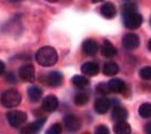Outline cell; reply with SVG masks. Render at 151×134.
Returning <instances> with one entry per match:
<instances>
[{"mask_svg":"<svg viewBox=\"0 0 151 134\" xmlns=\"http://www.w3.org/2000/svg\"><path fill=\"white\" fill-rule=\"evenodd\" d=\"M150 25H151V18H150Z\"/></svg>","mask_w":151,"mask_h":134,"instance_id":"cell-36","label":"cell"},{"mask_svg":"<svg viewBox=\"0 0 151 134\" xmlns=\"http://www.w3.org/2000/svg\"><path fill=\"white\" fill-rule=\"evenodd\" d=\"M64 125L68 131L76 132L81 128V120L75 115H66L64 117Z\"/></svg>","mask_w":151,"mask_h":134,"instance_id":"cell-7","label":"cell"},{"mask_svg":"<svg viewBox=\"0 0 151 134\" xmlns=\"http://www.w3.org/2000/svg\"><path fill=\"white\" fill-rule=\"evenodd\" d=\"M47 1H49V2H56L58 0H47Z\"/></svg>","mask_w":151,"mask_h":134,"instance_id":"cell-33","label":"cell"},{"mask_svg":"<svg viewBox=\"0 0 151 134\" xmlns=\"http://www.w3.org/2000/svg\"><path fill=\"white\" fill-rule=\"evenodd\" d=\"M111 106L110 100L106 97H101L98 98L97 100L95 101L94 103V109L95 112L98 114H106L109 111Z\"/></svg>","mask_w":151,"mask_h":134,"instance_id":"cell-9","label":"cell"},{"mask_svg":"<svg viewBox=\"0 0 151 134\" xmlns=\"http://www.w3.org/2000/svg\"><path fill=\"white\" fill-rule=\"evenodd\" d=\"M6 79H8L10 83H14V82H15V77L13 76L12 73H9V74L6 75Z\"/></svg>","mask_w":151,"mask_h":134,"instance_id":"cell-30","label":"cell"},{"mask_svg":"<svg viewBox=\"0 0 151 134\" xmlns=\"http://www.w3.org/2000/svg\"><path fill=\"white\" fill-rule=\"evenodd\" d=\"M63 1H68V0H63Z\"/></svg>","mask_w":151,"mask_h":134,"instance_id":"cell-35","label":"cell"},{"mask_svg":"<svg viewBox=\"0 0 151 134\" xmlns=\"http://www.w3.org/2000/svg\"><path fill=\"white\" fill-rule=\"evenodd\" d=\"M145 132L148 134H151V121H149L148 123L145 125Z\"/></svg>","mask_w":151,"mask_h":134,"instance_id":"cell-29","label":"cell"},{"mask_svg":"<svg viewBox=\"0 0 151 134\" xmlns=\"http://www.w3.org/2000/svg\"><path fill=\"white\" fill-rule=\"evenodd\" d=\"M44 122H45V118L38 119L36 121L29 123L28 125H26L25 128H23L22 133H37V132L43 127Z\"/></svg>","mask_w":151,"mask_h":134,"instance_id":"cell-16","label":"cell"},{"mask_svg":"<svg viewBox=\"0 0 151 134\" xmlns=\"http://www.w3.org/2000/svg\"><path fill=\"white\" fill-rule=\"evenodd\" d=\"M57 107H58V99L54 94L47 96L42 101V109H43L44 112L52 113L54 111H56Z\"/></svg>","mask_w":151,"mask_h":134,"instance_id":"cell-8","label":"cell"},{"mask_svg":"<svg viewBox=\"0 0 151 134\" xmlns=\"http://www.w3.org/2000/svg\"><path fill=\"white\" fill-rule=\"evenodd\" d=\"M139 43H140L139 37L135 33H126L122 39L123 46L127 50H136L139 46Z\"/></svg>","mask_w":151,"mask_h":134,"instance_id":"cell-6","label":"cell"},{"mask_svg":"<svg viewBox=\"0 0 151 134\" xmlns=\"http://www.w3.org/2000/svg\"><path fill=\"white\" fill-rule=\"evenodd\" d=\"M103 72L107 76H113V75H116L119 72V66L116 62H113V61L106 62L104 65V68H103Z\"/></svg>","mask_w":151,"mask_h":134,"instance_id":"cell-19","label":"cell"},{"mask_svg":"<svg viewBox=\"0 0 151 134\" xmlns=\"http://www.w3.org/2000/svg\"><path fill=\"white\" fill-rule=\"evenodd\" d=\"M57 52L51 46H43L36 53V61L42 67H52L57 62Z\"/></svg>","mask_w":151,"mask_h":134,"instance_id":"cell-1","label":"cell"},{"mask_svg":"<svg viewBox=\"0 0 151 134\" xmlns=\"http://www.w3.org/2000/svg\"><path fill=\"white\" fill-rule=\"evenodd\" d=\"M6 119L11 127L13 128H19L24 125L27 120V114L22 111H12L6 114Z\"/></svg>","mask_w":151,"mask_h":134,"instance_id":"cell-4","label":"cell"},{"mask_svg":"<svg viewBox=\"0 0 151 134\" xmlns=\"http://www.w3.org/2000/svg\"><path fill=\"white\" fill-rule=\"evenodd\" d=\"M45 81H47V84L50 86H53V87L60 86L63 83V74L58 71H52L47 75Z\"/></svg>","mask_w":151,"mask_h":134,"instance_id":"cell-11","label":"cell"},{"mask_svg":"<svg viewBox=\"0 0 151 134\" xmlns=\"http://www.w3.org/2000/svg\"><path fill=\"white\" fill-rule=\"evenodd\" d=\"M139 75L145 81H151V67H145L139 71Z\"/></svg>","mask_w":151,"mask_h":134,"instance_id":"cell-24","label":"cell"},{"mask_svg":"<svg viewBox=\"0 0 151 134\" xmlns=\"http://www.w3.org/2000/svg\"><path fill=\"white\" fill-rule=\"evenodd\" d=\"M73 101L79 106L84 105V104H86L88 102V94H85V92H79V94H77L75 96Z\"/></svg>","mask_w":151,"mask_h":134,"instance_id":"cell-23","label":"cell"},{"mask_svg":"<svg viewBox=\"0 0 151 134\" xmlns=\"http://www.w3.org/2000/svg\"><path fill=\"white\" fill-rule=\"evenodd\" d=\"M95 133L96 134H108L109 133V129L106 125H98L97 128L95 129Z\"/></svg>","mask_w":151,"mask_h":134,"instance_id":"cell-27","label":"cell"},{"mask_svg":"<svg viewBox=\"0 0 151 134\" xmlns=\"http://www.w3.org/2000/svg\"><path fill=\"white\" fill-rule=\"evenodd\" d=\"M113 131L116 134H129L132 129H131V125L124 120V121L116 122V125L113 127Z\"/></svg>","mask_w":151,"mask_h":134,"instance_id":"cell-18","label":"cell"},{"mask_svg":"<svg viewBox=\"0 0 151 134\" xmlns=\"http://www.w3.org/2000/svg\"><path fill=\"white\" fill-rule=\"evenodd\" d=\"M101 54L106 58H112L116 55V47L111 44V42H109L108 40H105L103 47H101Z\"/></svg>","mask_w":151,"mask_h":134,"instance_id":"cell-17","label":"cell"},{"mask_svg":"<svg viewBox=\"0 0 151 134\" xmlns=\"http://www.w3.org/2000/svg\"><path fill=\"white\" fill-rule=\"evenodd\" d=\"M73 84L75 85L76 87L79 88V89H83L88 85V79L85 76H82V75H75L71 79Z\"/></svg>","mask_w":151,"mask_h":134,"instance_id":"cell-21","label":"cell"},{"mask_svg":"<svg viewBox=\"0 0 151 134\" xmlns=\"http://www.w3.org/2000/svg\"><path fill=\"white\" fill-rule=\"evenodd\" d=\"M60 132H62V127H60V123H55L47 130V134H60Z\"/></svg>","mask_w":151,"mask_h":134,"instance_id":"cell-26","label":"cell"},{"mask_svg":"<svg viewBox=\"0 0 151 134\" xmlns=\"http://www.w3.org/2000/svg\"><path fill=\"white\" fill-rule=\"evenodd\" d=\"M127 116H129V113L124 107L120 105H116L114 108H113L112 113H111V118H112L113 121H124L127 119Z\"/></svg>","mask_w":151,"mask_h":134,"instance_id":"cell-13","label":"cell"},{"mask_svg":"<svg viewBox=\"0 0 151 134\" xmlns=\"http://www.w3.org/2000/svg\"><path fill=\"white\" fill-rule=\"evenodd\" d=\"M82 50L85 55L88 56H94L98 50V44L97 42L93 39H88L85 40L82 44Z\"/></svg>","mask_w":151,"mask_h":134,"instance_id":"cell-10","label":"cell"},{"mask_svg":"<svg viewBox=\"0 0 151 134\" xmlns=\"http://www.w3.org/2000/svg\"><path fill=\"white\" fill-rule=\"evenodd\" d=\"M108 86H109V89H110L111 92H114V94H120V92H123L124 89H125V83L120 79V78H112L108 82Z\"/></svg>","mask_w":151,"mask_h":134,"instance_id":"cell-15","label":"cell"},{"mask_svg":"<svg viewBox=\"0 0 151 134\" xmlns=\"http://www.w3.org/2000/svg\"><path fill=\"white\" fill-rule=\"evenodd\" d=\"M148 50L151 52V39L149 40V42H148Z\"/></svg>","mask_w":151,"mask_h":134,"instance_id":"cell-31","label":"cell"},{"mask_svg":"<svg viewBox=\"0 0 151 134\" xmlns=\"http://www.w3.org/2000/svg\"><path fill=\"white\" fill-rule=\"evenodd\" d=\"M27 94H28L29 100L34 103L38 102L41 99V97H42V90L39 87H37V86H32V87L28 88V92Z\"/></svg>","mask_w":151,"mask_h":134,"instance_id":"cell-20","label":"cell"},{"mask_svg":"<svg viewBox=\"0 0 151 134\" xmlns=\"http://www.w3.org/2000/svg\"><path fill=\"white\" fill-rule=\"evenodd\" d=\"M101 13L105 18L111 19L116 16V9L112 2H105L101 8Z\"/></svg>","mask_w":151,"mask_h":134,"instance_id":"cell-14","label":"cell"},{"mask_svg":"<svg viewBox=\"0 0 151 134\" xmlns=\"http://www.w3.org/2000/svg\"><path fill=\"white\" fill-rule=\"evenodd\" d=\"M19 75L21 79L24 82H28V83H32L35 82V67L30 65V63H27V65H24L19 68Z\"/></svg>","mask_w":151,"mask_h":134,"instance_id":"cell-5","label":"cell"},{"mask_svg":"<svg viewBox=\"0 0 151 134\" xmlns=\"http://www.w3.org/2000/svg\"><path fill=\"white\" fill-rule=\"evenodd\" d=\"M138 114L142 118H150L151 117V104L150 103H142L139 106Z\"/></svg>","mask_w":151,"mask_h":134,"instance_id":"cell-22","label":"cell"},{"mask_svg":"<svg viewBox=\"0 0 151 134\" xmlns=\"http://www.w3.org/2000/svg\"><path fill=\"white\" fill-rule=\"evenodd\" d=\"M81 71L83 74L88 75V76H95V75L98 74L99 72V67L96 62H93V61H88V62H84L81 67Z\"/></svg>","mask_w":151,"mask_h":134,"instance_id":"cell-12","label":"cell"},{"mask_svg":"<svg viewBox=\"0 0 151 134\" xmlns=\"http://www.w3.org/2000/svg\"><path fill=\"white\" fill-rule=\"evenodd\" d=\"M123 22L127 29H137L142 24V16L137 11H129L123 13Z\"/></svg>","mask_w":151,"mask_h":134,"instance_id":"cell-3","label":"cell"},{"mask_svg":"<svg viewBox=\"0 0 151 134\" xmlns=\"http://www.w3.org/2000/svg\"><path fill=\"white\" fill-rule=\"evenodd\" d=\"M10 1H12V2H19L21 0H10Z\"/></svg>","mask_w":151,"mask_h":134,"instance_id":"cell-34","label":"cell"},{"mask_svg":"<svg viewBox=\"0 0 151 134\" xmlns=\"http://www.w3.org/2000/svg\"><path fill=\"white\" fill-rule=\"evenodd\" d=\"M96 91L101 94H108L109 92H111L110 89H109V86H108V84H106V83L98 84L97 86H96Z\"/></svg>","mask_w":151,"mask_h":134,"instance_id":"cell-25","label":"cell"},{"mask_svg":"<svg viewBox=\"0 0 151 134\" xmlns=\"http://www.w3.org/2000/svg\"><path fill=\"white\" fill-rule=\"evenodd\" d=\"M21 101H22V96L15 89H9V90L4 91L0 99L2 106L6 108L15 107L21 103Z\"/></svg>","mask_w":151,"mask_h":134,"instance_id":"cell-2","label":"cell"},{"mask_svg":"<svg viewBox=\"0 0 151 134\" xmlns=\"http://www.w3.org/2000/svg\"><path fill=\"white\" fill-rule=\"evenodd\" d=\"M6 71V65L2 60H0V75L3 74V72Z\"/></svg>","mask_w":151,"mask_h":134,"instance_id":"cell-28","label":"cell"},{"mask_svg":"<svg viewBox=\"0 0 151 134\" xmlns=\"http://www.w3.org/2000/svg\"><path fill=\"white\" fill-rule=\"evenodd\" d=\"M101 1H103V0H92V2H94V3H96V2H101Z\"/></svg>","mask_w":151,"mask_h":134,"instance_id":"cell-32","label":"cell"}]
</instances>
